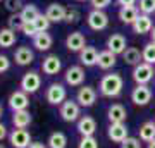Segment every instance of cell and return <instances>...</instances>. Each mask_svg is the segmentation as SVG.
<instances>
[{
    "mask_svg": "<svg viewBox=\"0 0 155 148\" xmlns=\"http://www.w3.org/2000/svg\"><path fill=\"white\" fill-rule=\"evenodd\" d=\"M122 88H124V79L119 72H110L100 79L98 90L100 95L105 97V98H116L122 93Z\"/></svg>",
    "mask_w": 155,
    "mask_h": 148,
    "instance_id": "obj_1",
    "label": "cell"
},
{
    "mask_svg": "<svg viewBox=\"0 0 155 148\" xmlns=\"http://www.w3.org/2000/svg\"><path fill=\"white\" fill-rule=\"evenodd\" d=\"M45 98L50 105H59L61 107L67 100V90L62 83H52L48 84L47 91H45Z\"/></svg>",
    "mask_w": 155,
    "mask_h": 148,
    "instance_id": "obj_2",
    "label": "cell"
},
{
    "mask_svg": "<svg viewBox=\"0 0 155 148\" xmlns=\"http://www.w3.org/2000/svg\"><path fill=\"white\" fill-rule=\"evenodd\" d=\"M59 114H61L62 121L66 122H76L81 117V105L76 100H66L64 104L59 107Z\"/></svg>",
    "mask_w": 155,
    "mask_h": 148,
    "instance_id": "obj_3",
    "label": "cell"
},
{
    "mask_svg": "<svg viewBox=\"0 0 155 148\" xmlns=\"http://www.w3.org/2000/svg\"><path fill=\"white\" fill-rule=\"evenodd\" d=\"M131 76L136 84H148L153 79V66L148 62H140L138 66L133 67Z\"/></svg>",
    "mask_w": 155,
    "mask_h": 148,
    "instance_id": "obj_4",
    "label": "cell"
},
{
    "mask_svg": "<svg viewBox=\"0 0 155 148\" xmlns=\"http://www.w3.org/2000/svg\"><path fill=\"white\" fill-rule=\"evenodd\" d=\"M86 22H88L90 29H93V31H104L109 26V16L105 14V11L93 9V11H90L88 17H86Z\"/></svg>",
    "mask_w": 155,
    "mask_h": 148,
    "instance_id": "obj_5",
    "label": "cell"
},
{
    "mask_svg": "<svg viewBox=\"0 0 155 148\" xmlns=\"http://www.w3.org/2000/svg\"><path fill=\"white\" fill-rule=\"evenodd\" d=\"M41 88V76L36 71H29L21 77V90L28 95H35Z\"/></svg>",
    "mask_w": 155,
    "mask_h": 148,
    "instance_id": "obj_6",
    "label": "cell"
},
{
    "mask_svg": "<svg viewBox=\"0 0 155 148\" xmlns=\"http://www.w3.org/2000/svg\"><path fill=\"white\" fill-rule=\"evenodd\" d=\"M152 90L148 84H136L131 91V102L138 107H145L152 102Z\"/></svg>",
    "mask_w": 155,
    "mask_h": 148,
    "instance_id": "obj_7",
    "label": "cell"
},
{
    "mask_svg": "<svg viewBox=\"0 0 155 148\" xmlns=\"http://www.w3.org/2000/svg\"><path fill=\"white\" fill-rule=\"evenodd\" d=\"M9 141H11V145L14 148H28L33 143L28 129H19V127H14L9 133Z\"/></svg>",
    "mask_w": 155,
    "mask_h": 148,
    "instance_id": "obj_8",
    "label": "cell"
},
{
    "mask_svg": "<svg viewBox=\"0 0 155 148\" xmlns=\"http://www.w3.org/2000/svg\"><path fill=\"white\" fill-rule=\"evenodd\" d=\"M9 107H11L12 112H17V110H28V107H29L28 93L22 91V90L12 91L11 97H9Z\"/></svg>",
    "mask_w": 155,
    "mask_h": 148,
    "instance_id": "obj_9",
    "label": "cell"
},
{
    "mask_svg": "<svg viewBox=\"0 0 155 148\" xmlns=\"http://www.w3.org/2000/svg\"><path fill=\"white\" fill-rule=\"evenodd\" d=\"M76 102L81 107H93L95 102H97V91H95L93 86H79L76 93Z\"/></svg>",
    "mask_w": 155,
    "mask_h": 148,
    "instance_id": "obj_10",
    "label": "cell"
},
{
    "mask_svg": "<svg viewBox=\"0 0 155 148\" xmlns=\"http://www.w3.org/2000/svg\"><path fill=\"white\" fill-rule=\"evenodd\" d=\"M84 77H86V74L81 66H71L64 74L66 84H69V86H83Z\"/></svg>",
    "mask_w": 155,
    "mask_h": 148,
    "instance_id": "obj_11",
    "label": "cell"
},
{
    "mask_svg": "<svg viewBox=\"0 0 155 148\" xmlns=\"http://www.w3.org/2000/svg\"><path fill=\"white\" fill-rule=\"evenodd\" d=\"M127 48V40L124 35L121 33H114L107 38V50L114 52L116 55H122Z\"/></svg>",
    "mask_w": 155,
    "mask_h": 148,
    "instance_id": "obj_12",
    "label": "cell"
},
{
    "mask_svg": "<svg viewBox=\"0 0 155 148\" xmlns=\"http://www.w3.org/2000/svg\"><path fill=\"white\" fill-rule=\"evenodd\" d=\"M84 47H86V38H84V35L81 33V31H72V33L67 35L66 48L69 50V52H76V54H79Z\"/></svg>",
    "mask_w": 155,
    "mask_h": 148,
    "instance_id": "obj_13",
    "label": "cell"
},
{
    "mask_svg": "<svg viewBox=\"0 0 155 148\" xmlns=\"http://www.w3.org/2000/svg\"><path fill=\"white\" fill-rule=\"evenodd\" d=\"M133 28V31L136 35H148L152 33V29H153V21H152V16L148 14H140L136 17V21L131 24Z\"/></svg>",
    "mask_w": 155,
    "mask_h": 148,
    "instance_id": "obj_14",
    "label": "cell"
},
{
    "mask_svg": "<svg viewBox=\"0 0 155 148\" xmlns=\"http://www.w3.org/2000/svg\"><path fill=\"white\" fill-rule=\"evenodd\" d=\"M61 69H62V61L57 55H47L41 62V71L47 76H55V74L61 72Z\"/></svg>",
    "mask_w": 155,
    "mask_h": 148,
    "instance_id": "obj_15",
    "label": "cell"
},
{
    "mask_svg": "<svg viewBox=\"0 0 155 148\" xmlns=\"http://www.w3.org/2000/svg\"><path fill=\"white\" fill-rule=\"evenodd\" d=\"M14 61H16L17 66H29V64H33L35 61V52L29 48L28 45H22L19 48H16L14 52Z\"/></svg>",
    "mask_w": 155,
    "mask_h": 148,
    "instance_id": "obj_16",
    "label": "cell"
},
{
    "mask_svg": "<svg viewBox=\"0 0 155 148\" xmlns=\"http://www.w3.org/2000/svg\"><path fill=\"white\" fill-rule=\"evenodd\" d=\"M107 136H109L110 141L119 143V145H121V143L127 138V127H126V124H124V122H119V124H109Z\"/></svg>",
    "mask_w": 155,
    "mask_h": 148,
    "instance_id": "obj_17",
    "label": "cell"
},
{
    "mask_svg": "<svg viewBox=\"0 0 155 148\" xmlns=\"http://www.w3.org/2000/svg\"><path fill=\"white\" fill-rule=\"evenodd\" d=\"M97 131V121L91 115H81L78 121V133L81 136H93Z\"/></svg>",
    "mask_w": 155,
    "mask_h": 148,
    "instance_id": "obj_18",
    "label": "cell"
},
{
    "mask_svg": "<svg viewBox=\"0 0 155 148\" xmlns=\"http://www.w3.org/2000/svg\"><path fill=\"white\" fill-rule=\"evenodd\" d=\"M79 62H81V66L84 67H95L97 66V62H98V50L95 48V47H84L81 52H79Z\"/></svg>",
    "mask_w": 155,
    "mask_h": 148,
    "instance_id": "obj_19",
    "label": "cell"
},
{
    "mask_svg": "<svg viewBox=\"0 0 155 148\" xmlns=\"http://www.w3.org/2000/svg\"><path fill=\"white\" fill-rule=\"evenodd\" d=\"M66 12H67V9L62 5V4L54 2V4H50V5L47 7L45 16L50 19V22H62L66 19Z\"/></svg>",
    "mask_w": 155,
    "mask_h": 148,
    "instance_id": "obj_20",
    "label": "cell"
},
{
    "mask_svg": "<svg viewBox=\"0 0 155 148\" xmlns=\"http://www.w3.org/2000/svg\"><path fill=\"white\" fill-rule=\"evenodd\" d=\"M107 117L110 124H119V122H126L127 117V110L122 107L121 104H112L107 110Z\"/></svg>",
    "mask_w": 155,
    "mask_h": 148,
    "instance_id": "obj_21",
    "label": "cell"
},
{
    "mask_svg": "<svg viewBox=\"0 0 155 148\" xmlns=\"http://www.w3.org/2000/svg\"><path fill=\"white\" fill-rule=\"evenodd\" d=\"M117 62V55L110 50H102L98 52V62H97V66L102 69V71H109L112 67L116 66Z\"/></svg>",
    "mask_w": 155,
    "mask_h": 148,
    "instance_id": "obj_22",
    "label": "cell"
},
{
    "mask_svg": "<svg viewBox=\"0 0 155 148\" xmlns=\"http://www.w3.org/2000/svg\"><path fill=\"white\" fill-rule=\"evenodd\" d=\"M52 45H54V38H52V35L43 31V33H36V36L33 38V47L38 52H48L52 48Z\"/></svg>",
    "mask_w": 155,
    "mask_h": 148,
    "instance_id": "obj_23",
    "label": "cell"
},
{
    "mask_svg": "<svg viewBox=\"0 0 155 148\" xmlns=\"http://www.w3.org/2000/svg\"><path fill=\"white\" fill-rule=\"evenodd\" d=\"M31 122H33V117L29 114V110H17V112H12V124H14V127L26 129Z\"/></svg>",
    "mask_w": 155,
    "mask_h": 148,
    "instance_id": "obj_24",
    "label": "cell"
},
{
    "mask_svg": "<svg viewBox=\"0 0 155 148\" xmlns=\"http://www.w3.org/2000/svg\"><path fill=\"white\" fill-rule=\"evenodd\" d=\"M138 16H140V11L136 5H124L119 9V19L124 24H133Z\"/></svg>",
    "mask_w": 155,
    "mask_h": 148,
    "instance_id": "obj_25",
    "label": "cell"
},
{
    "mask_svg": "<svg viewBox=\"0 0 155 148\" xmlns=\"http://www.w3.org/2000/svg\"><path fill=\"white\" fill-rule=\"evenodd\" d=\"M122 61L126 62L127 66H138L140 62H143V57H141V50L136 48V47H127L126 52L122 54Z\"/></svg>",
    "mask_w": 155,
    "mask_h": 148,
    "instance_id": "obj_26",
    "label": "cell"
},
{
    "mask_svg": "<svg viewBox=\"0 0 155 148\" xmlns=\"http://www.w3.org/2000/svg\"><path fill=\"white\" fill-rule=\"evenodd\" d=\"M16 31L11 28H2L0 29V48H11L16 43Z\"/></svg>",
    "mask_w": 155,
    "mask_h": 148,
    "instance_id": "obj_27",
    "label": "cell"
},
{
    "mask_svg": "<svg viewBox=\"0 0 155 148\" xmlns=\"http://www.w3.org/2000/svg\"><path fill=\"white\" fill-rule=\"evenodd\" d=\"M140 140L145 143L155 140V121H147L140 126Z\"/></svg>",
    "mask_w": 155,
    "mask_h": 148,
    "instance_id": "obj_28",
    "label": "cell"
},
{
    "mask_svg": "<svg viewBox=\"0 0 155 148\" xmlns=\"http://www.w3.org/2000/svg\"><path fill=\"white\" fill-rule=\"evenodd\" d=\"M47 146L48 148H66L67 146V136L62 131H54L48 136Z\"/></svg>",
    "mask_w": 155,
    "mask_h": 148,
    "instance_id": "obj_29",
    "label": "cell"
},
{
    "mask_svg": "<svg viewBox=\"0 0 155 148\" xmlns=\"http://www.w3.org/2000/svg\"><path fill=\"white\" fill-rule=\"evenodd\" d=\"M40 14H41V12L38 11V7L31 5V4H29V5H24V7H22V11L19 12V16H21V19L24 22H33Z\"/></svg>",
    "mask_w": 155,
    "mask_h": 148,
    "instance_id": "obj_30",
    "label": "cell"
},
{
    "mask_svg": "<svg viewBox=\"0 0 155 148\" xmlns=\"http://www.w3.org/2000/svg\"><path fill=\"white\" fill-rule=\"evenodd\" d=\"M141 57H143V62H148L152 66H155V43L150 41L143 47L141 50Z\"/></svg>",
    "mask_w": 155,
    "mask_h": 148,
    "instance_id": "obj_31",
    "label": "cell"
},
{
    "mask_svg": "<svg viewBox=\"0 0 155 148\" xmlns=\"http://www.w3.org/2000/svg\"><path fill=\"white\" fill-rule=\"evenodd\" d=\"M138 11L140 14H148L152 16L155 12V0H138Z\"/></svg>",
    "mask_w": 155,
    "mask_h": 148,
    "instance_id": "obj_32",
    "label": "cell"
},
{
    "mask_svg": "<svg viewBox=\"0 0 155 148\" xmlns=\"http://www.w3.org/2000/svg\"><path fill=\"white\" fill-rule=\"evenodd\" d=\"M35 26H36V29H38V33H43V31H48V28H50V19L45 14H40L36 19H35Z\"/></svg>",
    "mask_w": 155,
    "mask_h": 148,
    "instance_id": "obj_33",
    "label": "cell"
},
{
    "mask_svg": "<svg viewBox=\"0 0 155 148\" xmlns=\"http://www.w3.org/2000/svg\"><path fill=\"white\" fill-rule=\"evenodd\" d=\"M4 5L11 14H19L22 11L24 4H22V0H4Z\"/></svg>",
    "mask_w": 155,
    "mask_h": 148,
    "instance_id": "obj_34",
    "label": "cell"
},
{
    "mask_svg": "<svg viewBox=\"0 0 155 148\" xmlns=\"http://www.w3.org/2000/svg\"><path fill=\"white\" fill-rule=\"evenodd\" d=\"M7 24H9L7 28H11V29H14V31H21L22 26H24V21L21 19V16H19V14H12V16L9 17Z\"/></svg>",
    "mask_w": 155,
    "mask_h": 148,
    "instance_id": "obj_35",
    "label": "cell"
},
{
    "mask_svg": "<svg viewBox=\"0 0 155 148\" xmlns=\"http://www.w3.org/2000/svg\"><path fill=\"white\" fill-rule=\"evenodd\" d=\"M78 148H98V141L93 136H81V141L78 143Z\"/></svg>",
    "mask_w": 155,
    "mask_h": 148,
    "instance_id": "obj_36",
    "label": "cell"
},
{
    "mask_svg": "<svg viewBox=\"0 0 155 148\" xmlns=\"http://www.w3.org/2000/svg\"><path fill=\"white\" fill-rule=\"evenodd\" d=\"M121 148H141V140L134 138V136H127L121 143Z\"/></svg>",
    "mask_w": 155,
    "mask_h": 148,
    "instance_id": "obj_37",
    "label": "cell"
},
{
    "mask_svg": "<svg viewBox=\"0 0 155 148\" xmlns=\"http://www.w3.org/2000/svg\"><path fill=\"white\" fill-rule=\"evenodd\" d=\"M21 33L24 35V36L35 38V36H36V33H38V29H36V26H35V22H24V26H22Z\"/></svg>",
    "mask_w": 155,
    "mask_h": 148,
    "instance_id": "obj_38",
    "label": "cell"
},
{
    "mask_svg": "<svg viewBox=\"0 0 155 148\" xmlns=\"http://www.w3.org/2000/svg\"><path fill=\"white\" fill-rule=\"evenodd\" d=\"M78 19H79V12H78L76 9H67L64 22H67V24H74V22H78Z\"/></svg>",
    "mask_w": 155,
    "mask_h": 148,
    "instance_id": "obj_39",
    "label": "cell"
},
{
    "mask_svg": "<svg viewBox=\"0 0 155 148\" xmlns=\"http://www.w3.org/2000/svg\"><path fill=\"white\" fill-rule=\"evenodd\" d=\"M110 2H112V0H90L91 7H93V9H98V11L107 9V7L110 5Z\"/></svg>",
    "mask_w": 155,
    "mask_h": 148,
    "instance_id": "obj_40",
    "label": "cell"
},
{
    "mask_svg": "<svg viewBox=\"0 0 155 148\" xmlns=\"http://www.w3.org/2000/svg\"><path fill=\"white\" fill-rule=\"evenodd\" d=\"M9 69H11V61H9V57L0 54V74L7 72Z\"/></svg>",
    "mask_w": 155,
    "mask_h": 148,
    "instance_id": "obj_41",
    "label": "cell"
},
{
    "mask_svg": "<svg viewBox=\"0 0 155 148\" xmlns=\"http://www.w3.org/2000/svg\"><path fill=\"white\" fill-rule=\"evenodd\" d=\"M9 136V133H7V126L4 124V122H0V141L4 140V138Z\"/></svg>",
    "mask_w": 155,
    "mask_h": 148,
    "instance_id": "obj_42",
    "label": "cell"
},
{
    "mask_svg": "<svg viewBox=\"0 0 155 148\" xmlns=\"http://www.w3.org/2000/svg\"><path fill=\"white\" fill-rule=\"evenodd\" d=\"M136 2L138 0H117V4L121 7H124V5H136Z\"/></svg>",
    "mask_w": 155,
    "mask_h": 148,
    "instance_id": "obj_43",
    "label": "cell"
},
{
    "mask_svg": "<svg viewBox=\"0 0 155 148\" xmlns=\"http://www.w3.org/2000/svg\"><path fill=\"white\" fill-rule=\"evenodd\" d=\"M28 148H47V145H43L41 141H33Z\"/></svg>",
    "mask_w": 155,
    "mask_h": 148,
    "instance_id": "obj_44",
    "label": "cell"
},
{
    "mask_svg": "<svg viewBox=\"0 0 155 148\" xmlns=\"http://www.w3.org/2000/svg\"><path fill=\"white\" fill-rule=\"evenodd\" d=\"M150 38H152V41L155 43V26H153V29H152V33H150Z\"/></svg>",
    "mask_w": 155,
    "mask_h": 148,
    "instance_id": "obj_45",
    "label": "cell"
},
{
    "mask_svg": "<svg viewBox=\"0 0 155 148\" xmlns=\"http://www.w3.org/2000/svg\"><path fill=\"white\" fill-rule=\"evenodd\" d=\"M147 148H155V140H152V141L147 145Z\"/></svg>",
    "mask_w": 155,
    "mask_h": 148,
    "instance_id": "obj_46",
    "label": "cell"
},
{
    "mask_svg": "<svg viewBox=\"0 0 155 148\" xmlns=\"http://www.w3.org/2000/svg\"><path fill=\"white\" fill-rule=\"evenodd\" d=\"M2 115H4V107H2V104H0V119H2Z\"/></svg>",
    "mask_w": 155,
    "mask_h": 148,
    "instance_id": "obj_47",
    "label": "cell"
},
{
    "mask_svg": "<svg viewBox=\"0 0 155 148\" xmlns=\"http://www.w3.org/2000/svg\"><path fill=\"white\" fill-rule=\"evenodd\" d=\"M0 148H7V146H5V145H2V143H0Z\"/></svg>",
    "mask_w": 155,
    "mask_h": 148,
    "instance_id": "obj_48",
    "label": "cell"
},
{
    "mask_svg": "<svg viewBox=\"0 0 155 148\" xmlns=\"http://www.w3.org/2000/svg\"><path fill=\"white\" fill-rule=\"evenodd\" d=\"M78 2H84V0H78Z\"/></svg>",
    "mask_w": 155,
    "mask_h": 148,
    "instance_id": "obj_49",
    "label": "cell"
},
{
    "mask_svg": "<svg viewBox=\"0 0 155 148\" xmlns=\"http://www.w3.org/2000/svg\"><path fill=\"white\" fill-rule=\"evenodd\" d=\"M0 2H4V0H0Z\"/></svg>",
    "mask_w": 155,
    "mask_h": 148,
    "instance_id": "obj_50",
    "label": "cell"
}]
</instances>
